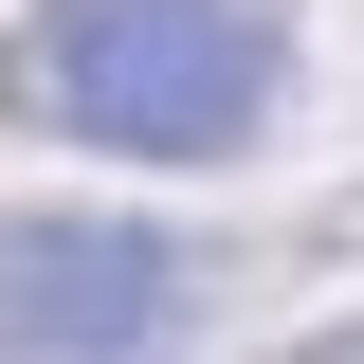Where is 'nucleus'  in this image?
I'll use <instances>...</instances> for the list:
<instances>
[{
  "instance_id": "f257e3e1",
  "label": "nucleus",
  "mask_w": 364,
  "mask_h": 364,
  "mask_svg": "<svg viewBox=\"0 0 364 364\" xmlns=\"http://www.w3.org/2000/svg\"><path fill=\"white\" fill-rule=\"evenodd\" d=\"M0 91L73 146H128V164H219L273 109V37L237 0H37Z\"/></svg>"
},
{
  "instance_id": "f03ea898",
  "label": "nucleus",
  "mask_w": 364,
  "mask_h": 364,
  "mask_svg": "<svg viewBox=\"0 0 364 364\" xmlns=\"http://www.w3.org/2000/svg\"><path fill=\"white\" fill-rule=\"evenodd\" d=\"M182 328V255L146 219H0V346L18 364H146Z\"/></svg>"
},
{
  "instance_id": "7ed1b4c3",
  "label": "nucleus",
  "mask_w": 364,
  "mask_h": 364,
  "mask_svg": "<svg viewBox=\"0 0 364 364\" xmlns=\"http://www.w3.org/2000/svg\"><path fill=\"white\" fill-rule=\"evenodd\" d=\"M310 364H364V328H328V346H310Z\"/></svg>"
}]
</instances>
